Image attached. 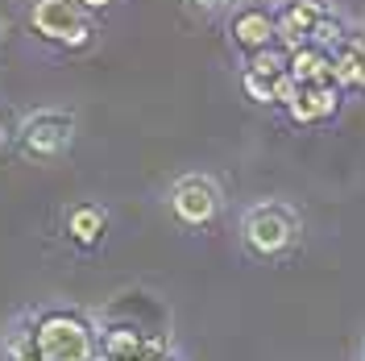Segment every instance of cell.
I'll use <instances>...</instances> for the list:
<instances>
[{"mask_svg":"<svg viewBox=\"0 0 365 361\" xmlns=\"http://www.w3.org/2000/svg\"><path fill=\"white\" fill-rule=\"evenodd\" d=\"M34 345L42 361H100V320L71 303L29 307Z\"/></svg>","mask_w":365,"mask_h":361,"instance_id":"1","label":"cell"},{"mask_svg":"<svg viewBox=\"0 0 365 361\" xmlns=\"http://www.w3.org/2000/svg\"><path fill=\"white\" fill-rule=\"evenodd\" d=\"M241 245L245 253L262 258V262H278L303 241V212L291 200H253L241 212Z\"/></svg>","mask_w":365,"mask_h":361,"instance_id":"2","label":"cell"},{"mask_svg":"<svg viewBox=\"0 0 365 361\" xmlns=\"http://www.w3.org/2000/svg\"><path fill=\"white\" fill-rule=\"evenodd\" d=\"M25 25L38 42L54 46L63 54H79L96 42L91 13H83L75 0H29L25 4Z\"/></svg>","mask_w":365,"mask_h":361,"instance_id":"3","label":"cell"},{"mask_svg":"<svg viewBox=\"0 0 365 361\" xmlns=\"http://www.w3.org/2000/svg\"><path fill=\"white\" fill-rule=\"evenodd\" d=\"M75 133H79V121H75L71 108H34V113L21 116L13 146L29 162H54L71 150Z\"/></svg>","mask_w":365,"mask_h":361,"instance_id":"4","label":"cell"},{"mask_svg":"<svg viewBox=\"0 0 365 361\" xmlns=\"http://www.w3.org/2000/svg\"><path fill=\"white\" fill-rule=\"evenodd\" d=\"M166 212L182 228H212L225 212V187L204 171H187L166 187Z\"/></svg>","mask_w":365,"mask_h":361,"instance_id":"5","label":"cell"},{"mask_svg":"<svg viewBox=\"0 0 365 361\" xmlns=\"http://www.w3.org/2000/svg\"><path fill=\"white\" fill-rule=\"evenodd\" d=\"M166 353H175L166 332H150V328L125 324V320L100 324V357L104 361H158Z\"/></svg>","mask_w":365,"mask_h":361,"instance_id":"6","label":"cell"},{"mask_svg":"<svg viewBox=\"0 0 365 361\" xmlns=\"http://www.w3.org/2000/svg\"><path fill=\"white\" fill-rule=\"evenodd\" d=\"M328 13H336L332 0H278V9H274V46H282L287 54L307 46V34Z\"/></svg>","mask_w":365,"mask_h":361,"instance_id":"7","label":"cell"},{"mask_svg":"<svg viewBox=\"0 0 365 361\" xmlns=\"http://www.w3.org/2000/svg\"><path fill=\"white\" fill-rule=\"evenodd\" d=\"M228 42L237 46L245 59L274 46V9L266 4H241L232 17H228Z\"/></svg>","mask_w":365,"mask_h":361,"instance_id":"8","label":"cell"},{"mask_svg":"<svg viewBox=\"0 0 365 361\" xmlns=\"http://www.w3.org/2000/svg\"><path fill=\"white\" fill-rule=\"evenodd\" d=\"M332 71H336V88L344 96H365V29L349 25L344 42L332 50Z\"/></svg>","mask_w":365,"mask_h":361,"instance_id":"9","label":"cell"},{"mask_svg":"<svg viewBox=\"0 0 365 361\" xmlns=\"http://www.w3.org/2000/svg\"><path fill=\"white\" fill-rule=\"evenodd\" d=\"M63 233H67V241L75 249H100L104 241V233H108V208L104 203H71L67 212H63Z\"/></svg>","mask_w":365,"mask_h":361,"instance_id":"10","label":"cell"},{"mask_svg":"<svg viewBox=\"0 0 365 361\" xmlns=\"http://www.w3.org/2000/svg\"><path fill=\"white\" fill-rule=\"evenodd\" d=\"M287 75L303 83V88H319V83H336V71H332V54H324L316 46H299L287 54Z\"/></svg>","mask_w":365,"mask_h":361,"instance_id":"11","label":"cell"},{"mask_svg":"<svg viewBox=\"0 0 365 361\" xmlns=\"http://www.w3.org/2000/svg\"><path fill=\"white\" fill-rule=\"evenodd\" d=\"M0 353L4 361H42L38 357V345H34V312L25 307L4 324V337H0Z\"/></svg>","mask_w":365,"mask_h":361,"instance_id":"12","label":"cell"},{"mask_svg":"<svg viewBox=\"0 0 365 361\" xmlns=\"http://www.w3.org/2000/svg\"><path fill=\"white\" fill-rule=\"evenodd\" d=\"M344 34H349V21H344L341 13H328V17L307 34V46H316V50H324V54H332V50L344 42Z\"/></svg>","mask_w":365,"mask_h":361,"instance_id":"13","label":"cell"},{"mask_svg":"<svg viewBox=\"0 0 365 361\" xmlns=\"http://www.w3.org/2000/svg\"><path fill=\"white\" fill-rule=\"evenodd\" d=\"M245 71H253V75H262V79H278V75H287V50L282 46H266V50H257V54H250L245 59Z\"/></svg>","mask_w":365,"mask_h":361,"instance_id":"14","label":"cell"},{"mask_svg":"<svg viewBox=\"0 0 365 361\" xmlns=\"http://www.w3.org/2000/svg\"><path fill=\"white\" fill-rule=\"evenodd\" d=\"M282 108H287V116H291L295 125H319V121H316V91L303 88V83L295 88V96H291Z\"/></svg>","mask_w":365,"mask_h":361,"instance_id":"15","label":"cell"},{"mask_svg":"<svg viewBox=\"0 0 365 361\" xmlns=\"http://www.w3.org/2000/svg\"><path fill=\"white\" fill-rule=\"evenodd\" d=\"M241 91H245V100H253V104L274 108V88H270V79H262V75H253V71H241Z\"/></svg>","mask_w":365,"mask_h":361,"instance_id":"16","label":"cell"},{"mask_svg":"<svg viewBox=\"0 0 365 361\" xmlns=\"http://www.w3.org/2000/svg\"><path fill=\"white\" fill-rule=\"evenodd\" d=\"M182 4H187L191 13H200V17H220L232 0H182Z\"/></svg>","mask_w":365,"mask_h":361,"instance_id":"17","label":"cell"},{"mask_svg":"<svg viewBox=\"0 0 365 361\" xmlns=\"http://www.w3.org/2000/svg\"><path fill=\"white\" fill-rule=\"evenodd\" d=\"M75 4H79L83 13H104V9H113L116 0H75Z\"/></svg>","mask_w":365,"mask_h":361,"instance_id":"18","label":"cell"},{"mask_svg":"<svg viewBox=\"0 0 365 361\" xmlns=\"http://www.w3.org/2000/svg\"><path fill=\"white\" fill-rule=\"evenodd\" d=\"M13 133H17V129H9V125H4V121H0V154H4V150H9V146H13Z\"/></svg>","mask_w":365,"mask_h":361,"instance_id":"19","label":"cell"},{"mask_svg":"<svg viewBox=\"0 0 365 361\" xmlns=\"http://www.w3.org/2000/svg\"><path fill=\"white\" fill-rule=\"evenodd\" d=\"M158 361H182L179 353H166V357H158Z\"/></svg>","mask_w":365,"mask_h":361,"instance_id":"20","label":"cell"},{"mask_svg":"<svg viewBox=\"0 0 365 361\" xmlns=\"http://www.w3.org/2000/svg\"><path fill=\"white\" fill-rule=\"evenodd\" d=\"M0 42H4V17H0Z\"/></svg>","mask_w":365,"mask_h":361,"instance_id":"21","label":"cell"},{"mask_svg":"<svg viewBox=\"0 0 365 361\" xmlns=\"http://www.w3.org/2000/svg\"><path fill=\"white\" fill-rule=\"evenodd\" d=\"M361 361H365V340H361Z\"/></svg>","mask_w":365,"mask_h":361,"instance_id":"22","label":"cell"},{"mask_svg":"<svg viewBox=\"0 0 365 361\" xmlns=\"http://www.w3.org/2000/svg\"><path fill=\"white\" fill-rule=\"evenodd\" d=\"M232 4H250V0H232Z\"/></svg>","mask_w":365,"mask_h":361,"instance_id":"23","label":"cell"},{"mask_svg":"<svg viewBox=\"0 0 365 361\" xmlns=\"http://www.w3.org/2000/svg\"><path fill=\"white\" fill-rule=\"evenodd\" d=\"M100 361H104V357H100Z\"/></svg>","mask_w":365,"mask_h":361,"instance_id":"24","label":"cell"}]
</instances>
